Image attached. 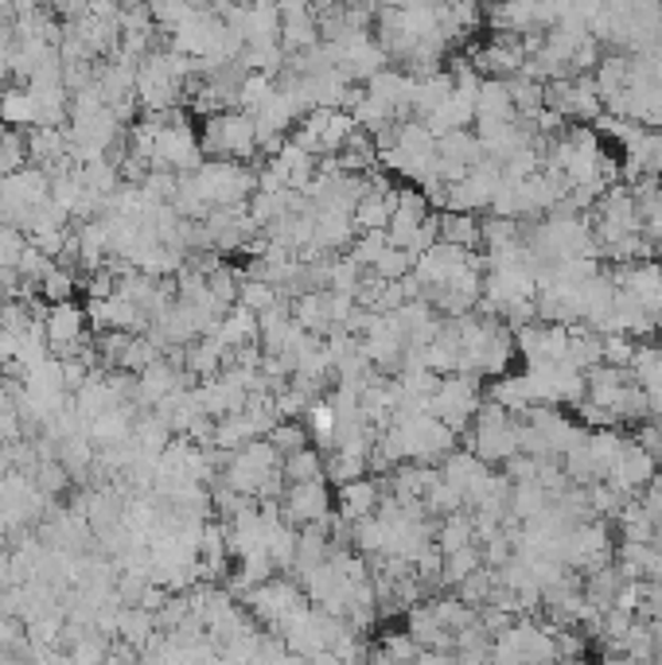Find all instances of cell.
<instances>
[{
	"label": "cell",
	"mask_w": 662,
	"mask_h": 665,
	"mask_svg": "<svg viewBox=\"0 0 662 665\" xmlns=\"http://www.w3.org/2000/svg\"><path fill=\"white\" fill-rule=\"evenodd\" d=\"M199 148L203 160H223V164H254L257 160V129L254 117L231 109L199 121Z\"/></svg>",
	"instance_id": "6da1fadb"
},
{
	"label": "cell",
	"mask_w": 662,
	"mask_h": 665,
	"mask_svg": "<svg viewBox=\"0 0 662 665\" xmlns=\"http://www.w3.org/2000/svg\"><path fill=\"white\" fill-rule=\"evenodd\" d=\"M191 180H195V191L211 211H231V206H249V199L257 191V168L207 160Z\"/></svg>",
	"instance_id": "7a4b0ae2"
},
{
	"label": "cell",
	"mask_w": 662,
	"mask_h": 665,
	"mask_svg": "<svg viewBox=\"0 0 662 665\" xmlns=\"http://www.w3.org/2000/svg\"><path fill=\"white\" fill-rule=\"evenodd\" d=\"M242 608L249 611V619H254L261 631H281L285 619L292 615V611L305 608V591H300V583L292 580V576H274V580L257 583V588H249L246 596H242Z\"/></svg>",
	"instance_id": "3957f363"
},
{
	"label": "cell",
	"mask_w": 662,
	"mask_h": 665,
	"mask_svg": "<svg viewBox=\"0 0 662 665\" xmlns=\"http://www.w3.org/2000/svg\"><path fill=\"white\" fill-rule=\"evenodd\" d=\"M480 405H483V382L468 378V374H452V378H440L437 394H433L429 401V412L460 440V436L472 428Z\"/></svg>",
	"instance_id": "277c9868"
},
{
	"label": "cell",
	"mask_w": 662,
	"mask_h": 665,
	"mask_svg": "<svg viewBox=\"0 0 662 665\" xmlns=\"http://www.w3.org/2000/svg\"><path fill=\"white\" fill-rule=\"evenodd\" d=\"M499 187H503V168H499L495 160L483 157L460 183H452V187H448V211H456V214L491 211Z\"/></svg>",
	"instance_id": "5b68a950"
},
{
	"label": "cell",
	"mask_w": 662,
	"mask_h": 665,
	"mask_svg": "<svg viewBox=\"0 0 662 665\" xmlns=\"http://www.w3.org/2000/svg\"><path fill=\"white\" fill-rule=\"evenodd\" d=\"M331 510H335V498H331L328 479L285 486V494H281V517H285V526H292V529L323 526L331 517Z\"/></svg>",
	"instance_id": "8992f818"
},
{
	"label": "cell",
	"mask_w": 662,
	"mask_h": 665,
	"mask_svg": "<svg viewBox=\"0 0 662 665\" xmlns=\"http://www.w3.org/2000/svg\"><path fill=\"white\" fill-rule=\"evenodd\" d=\"M659 460H654L651 452H643L636 440H628V448H623L620 463L612 468V475L605 479L608 486H612L616 494H623V498H636V494H643L647 486L654 483V475H659Z\"/></svg>",
	"instance_id": "52a82bcc"
},
{
	"label": "cell",
	"mask_w": 662,
	"mask_h": 665,
	"mask_svg": "<svg viewBox=\"0 0 662 665\" xmlns=\"http://www.w3.org/2000/svg\"><path fill=\"white\" fill-rule=\"evenodd\" d=\"M382 498H386V479H378V475L355 479V483L335 491V517H343L348 526H355L363 517L378 514Z\"/></svg>",
	"instance_id": "ba28073f"
},
{
	"label": "cell",
	"mask_w": 662,
	"mask_h": 665,
	"mask_svg": "<svg viewBox=\"0 0 662 665\" xmlns=\"http://www.w3.org/2000/svg\"><path fill=\"white\" fill-rule=\"evenodd\" d=\"M429 203H425V195L417 187H397V203H394V218H389V246L406 249L409 242H414V234L425 226V218H429Z\"/></svg>",
	"instance_id": "9c48e42d"
},
{
	"label": "cell",
	"mask_w": 662,
	"mask_h": 665,
	"mask_svg": "<svg viewBox=\"0 0 662 665\" xmlns=\"http://www.w3.org/2000/svg\"><path fill=\"white\" fill-rule=\"evenodd\" d=\"M316 43H323L316 9H308V4H281V51L285 55H300V51L316 47Z\"/></svg>",
	"instance_id": "30bf717a"
},
{
	"label": "cell",
	"mask_w": 662,
	"mask_h": 665,
	"mask_svg": "<svg viewBox=\"0 0 662 665\" xmlns=\"http://www.w3.org/2000/svg\"><path fill=\"white\" fill-rule=\"evenodd\" d=\"M366 94H371L374 101H382V106L394 109L402 121H409V106H414V78H409L402 66H386L382 74H374L371 83H366Z\"/></svg>",
	"instance_id": "8fae6325"
},
{
	"label": "cell",
	"mask_w": 662,
	"mask_h": 665,
	"mask_svg": "<svg viewBox=\"0 0 662 665\" xmlns=\"http://www.w3.org/2000/svg\"><path fill=\"white\" fill-rule=\"evenodd\" d=\"M394 203H397V187L394 191H366L363 199L351 211V222H355L359 234H386L389 218H394Z\"/></svg>",
	"instance_id": "7c38bea8"
},
{
	"label": "cell",
	"mask_w": 662,
	"mask_h": 665,
	"mask_svg": "<svg viewBox=\"0 0 662 665\" xmlns=\"http://www.w3.org/2000/svg\"><path fill=\"white\" fill-rule=\"evenodd\" d=\"M226 358H231V351H226L215 335H203V339H195L191 346H183V369H188V374H195L199 382L218 378V374L226 369Z\"/></svg>",
	"instance_id": "4fadbf2b"
},
{
	"label": "cell",
	"mask_w": 662,
	"mask_h": 665,
	"mask_svg": "<svg viewBox=\"0 0 662 665\" xmlns=\"http://www.w3.org/2000/svg\"><path fill=\"white\" fill-rule=\"evenodd\" d=\"M468 125H476V98H463V94L452 90V98H445L429 117H425V129L433 137H448V132H463Z\"/></svg>",
	"instance_id": "5bb4252c"
},
{
	"label": "cell",
	"mask_w": 662,
	"mask_h": 665,
	"mask_svg": "<svg viewBox=\"0 0 662 665\" xmlns=\"http://www.w3.org/2000/svg\"><path fill=\"white\" fill-rule=\"evenodd\" d=\"M440 222V242L456 249H468V254H480L483 249V218L480 214H456L445 211L437 214Z\"/></svg>",
	"instance_id": "9a60e30c"
},
{
	"label": "cell",
	"mask_w": 662,
	"mask_h": 665,
	"mask_svg": "<svg viewBox=\"0 0 662 665\" xmlns=\"http://www.w3.org/2000/svg\"><path fill=\"white\" fill-rule=\"evenodd\" d=\"M433 545L440 549V557H452V553H460V549H468V545H476L472 510H460V514H452V517H440Z\"/></svg>",
	"instance_id": "2e32d148"
},
{
	"label": "cell",
	"mask_w": 662,
	"mask_h": 665,
	"mask_svg": "<svg viewBox=\"0 0 662 665\" xmlns=\"http://www.w3.org/2000/svg\"><path fill=\"white\" fill-rule=\"evenodd\" d=\"M476 121H514L511 83L483 78L480 94H476Z\"/></svg>",
	"instance_id": "e0dca14e"
},
{
	"label": "cell",
	"mask_w": 662,
	"mask_h": 665,
	"mask_svg": "<svg viewBox=\"0 0 662 665\" xmlns=\"http://www.w3.org/2000/svg\"><path fill=\"white\" fill-rule=\"evenodd\" d=\"M215 339H218V343H223L231 354L242 351V346H257V315L234 304L231 312H226V320L215 328Z\"/></svg>",
	"instance_id": "ac0fdd59"
},
{
	"label": "cell",
	"mask_w": 662,
	"mask_h": 665,
	"mask_svg": "<svg viewBox=\"0 0 662 665\" xmlns=\"http://www.w3.org/2000/svg\"><path fill=\"white\" fill-rule=\"evenodd\" d=\"M152 639H157V615H149L141 608H121V615H117V642L145 654V646Z\"/></svg>",
	"instance_id": "d6986e66"
},
{
	"label": "cell",
	"mask_w": 662,
	"mask_h": 665,
	"mask_svg": "<svg viewBox=\"0 0 662 665\" xmlns=\"http://www.w3.org/2000/svg\"><path fill=\"white\" fill-rule=\"evenodd\" d=\"M168 443H172V428H168L157 412H141V417H137V425H132V448H137L141 455L160 460Z\"/></svg>",
	"instance_id": "ffe728a7"
},
{
	"label": "cell",
	"mask_w": 662,
	"mask_h": 665,
	"mask_svg": "<svg viewBox=\"0 0 662 665\" xmlns=\"http://www.w3.org/2000/svg\"><path fill=\"white\" fill-rule=\"evenodd\" d=\"M297 541H300V529L285 526V522H277L274 529H269V560H274L277 576H292V568H297Z\"/></svg>",
	"instance_id": "44dd1931"
},
{
	"label": "cell",
	"mask_w": 662,
	"mask_h": 665,
	"mask_svg": "<svg viewBox=\"0 0 662 665\" xmlns=\"http://www.w3.org/2000/svg\"><path fill=\"white\" fill-rule=\"evenodd\" d=\"M483 568V553L480 545H468V549L452 553V557H445V565H440V588H460L463 580L472 572H480Z\"/></svg>",
	"instance_id": "7402d4cb"
},
{
	"label": "cell",
	"mask_w": 662,
	"mask_h": 665,
	"mask_svg": "<svg viewBox=\"0 0 662 665\" xmlns=\"http://www.w3.org/2000/svg\"><path fill=\"white\" fill-rule=\"evenodd\" d=\"M28 168V137L20 129H4L0 125V180L24 172Z\"/></svg>",
	"instance_id": "603a6c76"
},
{
	"label": "cell",
	"mask_w": 662,
	"mask_h": 665,
	"mask_svg": "<svg viewBox=\"0 0 662 665\" xmlns=\"http://www.w3.org/2000/svg\"><path fill=\"white\" fill-rule=\"evenodd\" d=\"M281 475H285V486L316 483V479H323V452L305 448V452L289 455V460H281Z\"/></svg>",
	"instance_id": "cb8c5ba5"
},
{
	"label": "cell",
	"mask_w": 662,
	"mask_h": 665,
	"mask_svg": "<svg viewBox=\"0 0 662 665\" xmlns=\"http://www.w3.org/2000/svg\"><path fill=\"white\" fill-rule=\"evenodd\" d=\"M281 304V292H277L269 280H254V277H242V288H238V308L254 315H265L269 308Z\"/></svg>",
	"instance_id": "d4e9b609"
},
{
	"label": "cell",
	"mask_w": 662,
	"mask_h": 665,
	"mask_svg": "<svg viewBox=\"0 0 662 665\" xmlns=\"http://www.w3.org/2000/svg\"><path fill=\"white\" fill-rule=\"evenodd\" d=\"M265 440L274 443L281 460H289V455H297V452H305V448H312V436H308L305 420H281V425H277L274 432L265 436Z\"/></svg>",
	"instance_id": "484cf974"
},
{
	"label": "cell",
	"mask_w": 662,
	"mask_h": 665,
	"mask_svg": "<svg viewBox=\"0 0 662 665\" xmlns=\"http://www.w3.org/2000/svg\"><path fill=\"white\" fill-rule=\"evenodd\" d=\"M495 588H499V576L491 572V568H480V572H472L460 588H456V596H460L472 611H483L491 603V596H495Z\"/></svg>",
	"instance_id": "4316f807"
},
{
	"label": "cell",
	"mask_w": 662,
	"mask_h": 665,
	"mask_svg": "<svg viewBox=\"0 0 662 665\" xmlns=\"http://www.w3.org/2000/svg\"><path fill=\"white\" fill-rule=\"evenodd\" d=\"M511 101H514V117H538L546 109V86L530 83V78H511Z\"/></svg>",
	"instance_id": "83f0119b"
},
{
	"label": "cell",
	"mask_w": 662,
	"mask_h": 665,
	"mask_svg": "<svg viewBox=\"0 0 662 665\" xmlns=\"http://www.w3.org/2000/svg\"><path fill=\"white\" fill-rule=\"evenodd\" d=\"M269 98H274V78H269V74H242V83H238V109L242 114L254 117Z\"/></svg>",
	"instance_id": "f1b7e54d"
},
{
	"label": "cell",
	"mask_w": 662,
	"mask_h": 665,
	"mask_svg": "<svg viewBox=\"0 0 662 665\" xmlns=\"http://www.w3.org/2000/svg\"><path fill=\"white\" fill-rule=\"evenodd\" d=\"M32 483L47 502H55V498H63V494L75 491V483H71V475H66V468L58 460L40 463V468H35V475H32Z\"/></svg>",
	"instance_id": "f546056e"
},
{
	"label": "cell",
	"mask_w": 662,
	"mask_h": 665,
	"mask_svg": "<svg viewBox=\"0 0 662 665\" xmlns=\"http://www.w3.org/2000/svg\"><path fill=\"white\" fill-rule=\"evenodd\" d=\"M207 288H211V296H215L218 304L234 308V304H238L242 269H234V265H218L215 272H207Z\"/></svg>",
	"instance_id": "4dcf8cb0"
},
{
	"label": "cell",
	"mask_w": 662,
	"mask_h": 665,
	"mask_svg": "<svg viewBox=\"0 0 662 665\" xmlns=\"http://www.w3.org/2000/svg\"><path fill=\"white\" fill-rule=\"evenodd\" d=\"M386 249H389V238H386V234H359V238L351 242L348 257L359 265V269L371 272V269H374V261H378V257L386 254Z\"/></svg>",
	"instance_id": "1f68e13d"
},
{
	"label": "cell",
	"mask_w": 662,
	"mask_h": 665,
	"mask_svg": "<svg viewBox=\"0 0 662 665\" xmlns=\"http://www.w3.org/2000/svg\"><path fill=\"white\" fill-rule=\"evenodd\" d=\"M378 650L389 657V662H417V657L425 654V650L417 646V642L406 634V626H402V631H389V634H382V646H378Z\"/></svg>",
	"instance_id": "d6a6232c"
},
{
	"label": "cell",
	"mask_w": 662,
	"mask_h": 665,
	"mask_svg": "<svg viewBox=\"0 0 662 665\" xmlns=\"http://www.w3.org/2000/svg\"><path fill=\"white\" fill-rule=\"evenodd\" d=\"M639 343H631L628 335H605V366L612 369H631L636 366Z\"/></svg>",
	"instance_id": "836d02e7"
},
{
	"label": "cell",
	"mask_w": 662,
	"mask_h": 665,
	"mask_svg": "<svg viewBox=\"0 0 662 665\" xmlns=\"http://www.w3.org/2000/svg\"><path fill=\"white\" fill-rule=\"evenodd\" d=\"M24 249H28L24 234L12 230V226H0V269H20Z\"/></svg>",
	"instance_id": "e575fe53"
},
{
	"label": "cell",
	"mask_w": 662,
	"mask_h": 665,
	"mask_svg": "<svg viewBox=\"0 0 662 665\" xmlns=\"http://www.w3.org/2000/svg\"><path fill=\"white\" fill-rule=\"evenodd\" d=\"M600 665H651V662H636V657H628V654H605Z\"/></svg>",
	"instance_id": "d590c367"
},
{
	"label": "cell",
	"mask_w": 662,
	"mask_h": 665,
	"mask_svg": "<svg viewBox=\"0 0 662 665\" xmlns=\"http://www.w3.org/2000/svg\"><path fill=\"white\" fill-rule=\"evenodd\" d=\"M651 639H654V657L662 654V615L651 619Z\"/></svg>",
	"instance_id": "8d00e7d4"
},
{
	"label": "cell",
	"mask_w": 662,
	"mask_h": 665,
	"mask_svg": "<svg viewBox=\"0 0 662 665\" xmlns=\"http://www.w3.org/2000/svg\"><path fill=\"white\" fill-rule=\"evenodd\" d=\"M308 662H312V665H343V662H340V657H335V654H331V650H323V654H316V657H308Z\"/></svg>",
	"instance_id": "74e56055"
},
{
	"label": "cell",
	"mask_w": 662,
	"mask_h": 665,
	"mask_svg": "<svg viewBox=\"0 0 662 665\" xmlns=\"http://www.w3.org/2000/svg\"><path fill=\"white\" fill-rule=\"evenodd\" d=\"M394 665H417V662H394Z\"/></svg>",
	"instance_id": "f35d334b"
}]
</instances>
